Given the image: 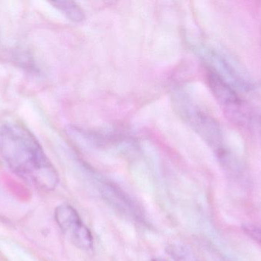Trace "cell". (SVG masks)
Masks as SVG:
<instances>
[{"mask_svg":"<svg viewBox=\"0 0 261 261\" xmlns=\"http://www.w3.org/2000/svg\"><path fill=\"white\" fill-rule=\"evenodd\" d=\"M0 153L6 163L23 178L47 191L55 189L59 178L36 138L16 123L0 128Z\"/></svg>","mask_w":261,"mask_h":261,"instance_id":"obj_1","label":"cell"},{"mask_svg":"<svg viewBox=\"0 0 261 261\" xmlns=\"http://www.w3.org/2000/svg\"><path fill=\"white\" fill-rule=\"evenodd\" d=\"M175 106L179 116L214 149L219 159L226 155L223 148V139L220 127L210 115L202 111L190 98L179 93L175 97Z\"/></svg>","mask_w":261,"mask_h":261,"instance_id":"obj_2","label":"cell"},{"mask_svg":"<svg viewBox=\"0 0 261 261\" xmlns=\"http://www.w3.org/2000/svg\"><path fill=\"white\" fill-rule=\"evenodd\" d=\"M55 218L61 231L75 247L84 251L93 248V238L90 229L84 225L81 216L71 205L57 207Z\"/></svg>","mask_w":261,"mask_h":261,"instance_id":"obj_3","label":"cell"},{"mask_svg":"<svg viewBox=\"0 0 261 261\" xmlns=\"http://www.w3.org/2000/svg\"><path fill=\"white\" fill-rule=\"evenodd\" d=\"M199 55L210 65V70L222 77L230 84H234L242 88H248L250 84L236 72L232 66L219 54L210 49H199Z\"/></svg>","mask_w":261,"mask_h":261,"instance_id":"obj_4","label":"cell"},{"mask_svg":"<svg viewBox=\"0 0 261 261\" xmlns=\"http://www.w3.org/2000/svg\"><path fill=\"white\" fill-rule=\"evenodd\" d=\"M208 82L212 92L222 105L229 108H237L242 105V101L232 86L225 79L212 70L208 72Z\"/></svg>","mask_w":261,"mask_h":261,"instance_id":"obj_5","label":"cell"},{"mask_svg":"<svg viewBox=\"0 0 261 261\" xmlns=\"http://www.w3.org/2000/svg\"><path fill=\"white\" fill-rule=\"evenodd\" d=\"M51 4L75 22H81L85 18L84 10L75 2L57 1L52 2Z\"/></svg>","mask_w":261,"mask_h":261,"instance_id":"obj_6","label":"cell"},{"mask_svg":"<svg viewBox=\"0 0 261 261\" xmlns=\"http://www.w3.org/2000/svg\"><path fill=\"white\" fill-rule=\"evenodd\" d=\"M242 230L250 239L261 246V227L254 225H245L242 226Z\"/></svg>","mask_w":261,"mask_h":261,"instance_id":"obj_7","label":"cell"},{"mask_svg":"<svg viewBox=\"0 0 261 261\" xmlns=\"http://www.w3.org/2000/svg\"><path fill=\"white\" fill-rule=\"evenodd\" d=\"M151 261H166V260H164V259L155 258V259H153V260H152Z\"/></svg>","mask_w":261,"mask_h":261,"instance_id":"obj_8","label":"cell"}]
</instances>
